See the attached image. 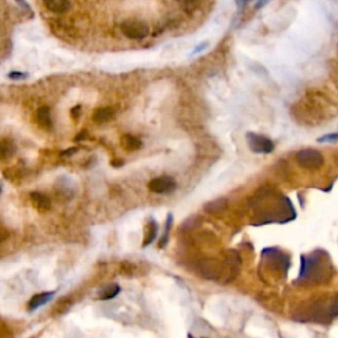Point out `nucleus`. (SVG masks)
Here are the masks:
<instances>
[{"label":"nucleus","mask_w":338,"mask_h":338,"mask_svg":"<svg viewBox=\"0 0 338 338\" xmlns=\"http://www.w3.org/2000/svg\"><path fill=\"white\" fill-rule=\"evenodd\" d=\"M113 116H114V110L111 107H99L94 111L93 114L94 122L98 123V124L109 122L110 119H113Z\"/></svg>","instance_id":"ddd939ff"},{"label":"nucleus","mask_w":338,"mask_h":338,"mask_svg":"<svg viewBox=\"0 0 338 338\" xmlns=\"http://www.w3.org/2000/svg\"><path fill=\"white\" fill-rule=\"evenodd\" d=\"M16 1H17V3H19V4L24 5L25 8H27V3H25V0H16Z\"/></svg>","instance_id":"bb28decb"},{"label":"nucleus","mask_w":338,"mask_h":338,"mask_svg":"<svg viewBox=\"0 0 338 338\" xmlns=\"http://www.w3.org/2000/svg\"><path fill=\"white\" fill-rule=\"evenodd\" d=\"M338 140V132L337 134H328L325 136H321L318 139V143H330V142H337Z\"/></svg>","instance_id":"412c9836"},{"label":"nucleus","mask_w":338,"mask_h":338,"mask_svg":"<svg viewBox=\"0 0 338 338\" xmlns=\"http://www.w3.org/2000/svg\"><path fill=\"white\" fill-rule=\"evenodd\" d=\"M52 298H53V292H45V294L35 295V296L31 299V301H29L28 304L29 310L36 309V308L41 306L42 304H46Z\"/></svg>","instance_id":"2eb2a0df"},{"label":"nucleus","mask_w":338,"mask_h":338,"mask_svg":"<svg viewBox=\"0 0 338 338\" xmlns=\"http://www.w3.org/2000/svg\"><path fill=\"white\" fill-rule=\"evenodd\" d=\"M247 138V144H249L250 151L254 153H262V155H267L271 153L275 150V144L269 138L264 135H258L254 132H249L246 135Z\"/></svg>","instance_id":"39448f33"},{"label":"nucleus","mask_w":338,"mask_h":338,"mask_svg":"<svg viewBox=\"0 0 338 338\" xmlns=\"http://www.w3.org/2000/svg\"><path fill=\"white\" fill-rule=\"evenodd\" d=\"M0 193H1V188H0Z\"/></svg>","instance_id":"cd10ccee"},{"label":"nucleus","mask_w":338,"mask_h":338,"mask_svg":"<svg viewBox=\"0 0 338 338\" xmlns=\"http://www.w3.org/2000/svg\"><path fill=\"white\" fill-rule=\"evenodd\" d=\"M123 35L131 40H143L148 36L150 28L146 23L139 20H128L122 24Z\"/></svg>","instance_id":"423d86ee"},{"label":"nucleus","mask_w":338,"mask_h":338,"mask_svg":"<svg viewBox=\"0 0 338 338\" xmlns=\"http://www.w3.org/2000/svg\"><path fill=\"white\" fill-rule=\"evenodd\" d=\"M328 314L330 318L338 317V295L332 300L330 305L328 306Z\"/></svg>","instance_id":"aec40b11"},{"label":"nucleus","mask_w":338,"mask_h":338,"mask_svg":"<svg viewBox=\"0 0 338 338\" xmlns=\"http://www.w3.org/2000/svg\"><path fill=\"white\" fill-rule=\"evenodd\" d=\"M119 292H120V287L118 284H109L99 291V299L101 300H110V299L115 298Z\"/></svg>","instance_id":"dca6fc26"},{"label":"nucleus","mask_w":338,"mask_h":338,"mask_svg":"<svg viewBox=\"0 0 338 338\" xmlns=\"http://www.w3.org/2000/svg\"><path fill=\"white\" fill-rule=\"evenodd\" d=\"M122 144L128 151H136L142 147V140L132 135H124L122 138Z\"/></svg>","instance_id":"f3484780"},{"label":"nucleus","mask_w":338,"mask_h":338,"mask_svg":"<svg viewBox=\"0 0 338 338\" xmlns=\"http://www.w3.org/2000/svg\"><path fill=\"white\" fill-rule=\"evenodd\" d=\"M42 1L50 12L65 13L70 8L69 0H42Z\"/></svg>","instance_id":"9d476101"},{"label":"nucleus","mask_w":338,"mask_h":338,"mask_svg":"<svg viewBox=\"0 0 338 338\" xmlns=\"http://www.w3.org/2000/svg\"><path fill=\"white\" fill-rule=\"evenodd\" d=\"M172 222H173V216L172 213H169L167 217V221H165V231H164V236L163 239L160 240V249H163L164 246L168 243V239H169V234H171V228H172Z\"/></svg>","instance_id":"6ab92c4d"},{"label":"nucleus","mask_w":338,"mask_h":338,"mask_svg":"<svg viewBox=\"0 0 338 338\" xmlns=\"http://www.w3.org/2000/svg\"><path fill=\"white\" fill-rule=\"evenodd\" d=\"M8 236H9L8 230H7L3 225H0V243L5 242V240L8 239Z\"/></svg>","instance_id":"4be33fe9"},{"label":"nucleus","mask_w":338,"mask_h":338,"mask_svg":"<svg viewBox=\"0 0 338 338\" xmlns=\"http://www.w3.org/2000/svg\"><path fill=\"white\" fill-rule=\"evenodd\" d=\"M16 152V146L9 139H0V160L12 157Z\"/></svg>","instance_id":"9b49d317"},{"label":"nucleus","mask_w":338,"mask_h":338,"mask_svg":"<svg viewBox=\"0 0 338 338\" xmlns=\"http://www.w3.org/2000/svg\"><path fill=\"white\" fill-rule=\"evenodd\" d=\"M205 46H206V44H202V45H201V46H198V48H197V49L194 50V53H198V52H200V50L204 49Z\"/></svg>","instance_id":"a878e982"},{"label":"nucleus","mask_w":338,"mask_h":338,"mask_svg":"<svg viewBox=\"0 0 338 338\" xmlns=\"http://www.w3.org/2000/svg\"><path fill=\"white\" fill-rule=\"evenodd\" d=\"M333 276V264L324 250H316L309 257L301 255L299 281L304 284H324Z\"/></svg>","instance_id":"f257e3e1"},{"label":"nucleus","mask_w":338,"mask_h":338,"mask_svg":"<svg viewBox=\"0 0 338 338\" xmlns=\"http://www.w3.org/2000/svg\"><path fill=\"white\" fill-rule=\"evenodd\" d=\"M79 113H81V106L78 105V106H75V107H73L72 109V116H73V119L75 118L77 119L78 116H79Z\"/></svg>","instance_id":"393cba45"},{"label":"nucleus","mask_w":338,"mask_h":338,"mask_svg":"<svg viewBox=\"0 0 338 338\" xmlns=\"http://www.w3.org/2000/svg\"><path fill=\"white\" fill-rule=\"evenodd\" d=\"M262 264H265L267 268L276 272L277 275H287L291 267V259L280 250L265 249L262 251Z\"/></svg>","instance_id":"7ed1b4c3"},{"label":"nucleus","mask_w":338,"mask_h":338,"mask_svg":"<svg viewBox=\"0 0 338 338\" xmlns=\"http://www.w3.org/2000/svg\"><path fill=\"white\" fill-rule=\"evenodd\" d=\"M226 206H227V201L225 200V198H222V200L213 201V202L206 205L205 209H206L209 213H217V212H222V210H225Z\"/></svg>","instance_id":"a211bd4d"},{"label":"nucleus","mask_w":338,"mask_h":338,"mask_svg":"<svg viewBox=\"0 0 338 338\" xmlns=\"http://www.w3.org/2000/svg\"><path fill=\"white\" fill-rule=\"evenodd\" d=\"M333 105L326 101L322 95H308L304 101H300L294 107V115L300 119V123L316 124L322 122V118L328 115Z\"/></svg>","instance_id":"f03ea898"},{"label":"nucleus","mask_w":338,"mask_h":338,"mask_svg":"<svg viewBox=\"0 0 338 338\" xmlns=\"http://www.w3.org/2000/svg\"><path fill=\"white\" fill-rule=\"evenodd\" d=\"M31 202L37 210L40 212H48L52 206V202H50L49 197L45 196L42 193H38V191H35L31 194Z\"/></svg>","instance_id":"1a4fd4ad"},{"label":"nucleus","mask_w":338,"mask_h":338,"mask_svg":"<svg viewBox=\"0 0 338 338\" xmlns=\"http://www.w3.org/2000/svg\"><path fill=\"white\" fill-rule=\"evenodd\" d=\"M157 230H159V226L156 224L155 220H151L146 226V235H144V242H143V246L151 245L152 242L156 239L157 236Z\"/></svg>","instance_id":"4468645a"},{"label":"nucleus","mask_w":338,"mask_h":338,"mask_svg":"<svg viewBox=\"0 0 338 338\" xmlns=\"http://www.w3.org/2000/svg\"><path fill=\"white\" fill-rule=\"evenodd\" d=\"M36 119L38 124L44 128H48L49 130L52 127V114H50L49 107L42 106L40 107L36 113Z\"/></svg>","instance_id":"f8f14e48"},{"label":"nucleus","mask_w":338,"mask_h":338,"mask_svg":"<svg viewBox=\"0 0 338 338\" xmlns=\"http://www.w3.org/2000/svg\"><path fill=\"white\" fill-rule=\"evenodd\" d=\"M8 77L11 78V79H23V78L28 77V74L20 73V72H12V73L8 74Z\"/></svg>","instance_id":"5701e85b"},{"label":"nucleus","mask_w":338,"mask_h":338,"mask_svg":"<svg viewBox=\"0 0 338 338\" xmlns=\"http://www.w3.org/2000/svg\"><path fill=\"white\" fill-rule=\"evenodd\" d=\"M296 163L304 169H309V171H314L318 169L324 164V156L322 153L313 150V148H306V150H301L296 153Z\"/></svg>","instance_id":"20e7f679"},{"label":"nucleus","mask_w":338,"mask_h":338,"mask_svg":"<svg viewBox=\"0 0 338 338\" xmlns=\"http://www.w3.org/2000/svg\"><path fill=\"white\" fill-rule=\"evenodd\" d=\"M198 271L206 279H218L222 275L224 267L220 262L214 261V259H204L198 263Z\"/></svg>","instance_id":"6e6552de"},{"label":"nucleus","mask_w":338,"mask_h":338,"mask_svg":"<svg viewBox=\"0 0 338 338\" xmlns=\"http://www.w3.org/2000/svg\"><path fill=\"white\" fill-rule=\"evenodd\" d=\"M148 189L157 194H168L176 189V181L169 176H160L148 183Z\"/></svg>","instance_id":"0eeeda50"},{"label":"nucleus","mask_w":338,"mask_h":338,"mask_svg":"<svg viewBox=\"0 0 338 338\" xmlns=\"http://www.w3.org/2000/svg\"><path fill=\"white\" fill-rule=\"evenodd\" d=\"M198 1V0H179V3L184 7H190V5H194Z\"/></svg>","instance_id":"b1692460"}]
</instances>
